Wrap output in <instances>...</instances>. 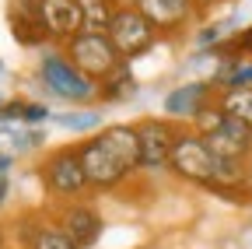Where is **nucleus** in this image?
<instances>
[{"label":"nucleus","mask_w":252,"mask_h":249,"mask_svg":"<svg viewBox=\"0 0 252 249\" xmlns=\"http://www.w3.org/2000/svg\"><path fill=\"white\" fill-rule=\"evenodd\" d=\"M168 172L175 179L189 182V186H200V190H210V193H224V197H242L245 186H252L249 182V165L220 158V154L203 141V134L193 130V127L179 130Z\"/></svg>","instance_id":"obj_1"},{"label":"nucleus","mask_w":252,"mask_h":249,"mask_svg":"<svg viewBox=\"0 0 252 249\" xmlns=\"http://www.w3.org/2000/svg\"><path fill=\"white\" fill-rule=\"evenodd\" d=\"M39 84L49 91L53 99L67 102L74 109H91L94 102H102V84L91 81L84 71H77V64L67 56V49L49 46L39 56Z\"/></svg>","instance_id":"obj_2"},{"label":"nucleus","mask_w":252,"mask_h":249,"mask_svg":"<svg viewBox=\"0 0 252 249\" xmlns=\"http://www.w3.org/2000/svg\"><path fill=\"white\" fill-rule=\"evenodd\" d=\"M39 182H42V190H46L56 204L88 200V197H91V182H88V172H84V165H81L77 144L53 147L49 154H42V162H39Z\"/></svg>","instance_id":"obj_3"},{"label":"nucleus","mask_w":252,"mask_h":249,"mask_svg":"<svg viewBox=\"0 0 252 249\" xmlns=\"http://www.w3.org/2000/svg\"><path fill=\"white\" fill-rule=\"evenodd\" d=\"M193 130L203 134V141L220 154V158H231V162H245L252 158V127L235 116H228L217 102L193 123Z\"/></svg>","instance_id":"obj_4"},{"label":"nucleus","mask_w":252,"mask_h":249,"mask_svg":"<svg viewBox=\"0 0 252 249\" xmlns=\"http://www.w3.org/2000/svg\"><path fill=\"white\" fill-rule=\"evenodd\" d=\"M77 154H81V165H84V172H88L91 193H116L119 186L133 176V169L105 144V137H102L98 130H94V134H84V137L77 141Z\"/></svg>","instance_id":"obj_5"},{"label":"nucleus","mask_w":252,"mask_h":249,"mask_svg":"<svg viewBox=\"0 0 252 249\" xmlns=\"http://www.w3.org/2000/svg\"><path fill=\"white\" fill-rule=\"evenodd\" d=\"M63 49H67V56L77 64V71H84L91 81H105L119 64H126V60L119 56V49L112 46L109 32H77L70 42H63Z\"/></svg>","instance_id":"obj_6"},{"label":"nucleus","mask_w":252,"mask_h":249,"mask_svg":"<svg viewBox=\"0 0 252 249\" xmlns=\"http://www.w3.org/2000/svg\"><path fill=\"white\" fill-rule=\"evenodd\" d=\"M109 39L112 46L119 49V56L126 60V64H133V60L147 56L154 46H158V28L130 4V7H119L116 18H112V28H109Z\"/></svg>","instance_id":"obj_7"},{"label":"nucleus","mask_w":252,"mask_h":249,"mask_svg":"<svg viewBox=\"0 0 252 249\" xmlns=\"http://www.w3.org/2000/svg\"><path fill=\"white\" fill-rule=\"evenodd\" d=\"M179 130L175 119L168 116H147V119H137V134H140V172H165L168 162H172V151H175V141H179Z\"/></svg>","instance_id":"obj_8"},{"label":"nucleus","mask_w":252,"mask_h":249,"mask_svg":"<svg viewBox=\"0 0 252 249\" xmlns=\"http://www.w3.org/2000/svg\"><path fill=\"white\" fill-rule=\"evenodd\" d=\"M25 4L32 7L49 42H70L77 32H84V14L77 0H25Z\"/></svg>","instance_id":"obj_9"},{"label":"nucleus","mask_w":252,"mask_h":249,"mask_svg":"<svg viewBox=\"0 0 252 249\" xmlns=\"http://www.w3.org/2000/svg\"><path fill=\"white\" fill-rule=\"evenodd\" d=\"M53 221L67 232L81 249H94V242L102 239V211L94 207L91 200H67V204H56L53 211Z\"/></svg>","instance_id":"obj_10"},{"label":"nucleus","mask_w":252,"mask_h":249,"mask_svg":"<svg viewBox=\"0 0 252 249\" xmlns=\"http://www.w3.org/2000/svg\"><path fill=\"white\" fill-rule=\"evenodd\" d=\"M214 102H217V88H214V81L207 77V81H186V84L172 88L168 95H165V102H161V109H165L168 119L193 127V123H196Z\"/></svg>","instance_id":"obj_11"},{"label":"nucleus","mask_w":252,"mask_h":249,"mask_svg":"<svg viewBox=\"0 0 252 249\" xmlns=\"http://www.w3.org/2000/svg\"><path fill=\"white\" fill-rule=\"evenodd\" d=\"M133 7L158 28V36H175L196 14L200 0H133Z\"/></svg>","instance_id":"obj_12"},{"label":"nucleus","mask_w":252,"mask_h":249,"mask_svg":"<svg viewBox=\"0 0 252 249\" xmlns=\"http://www.w3.org/2000/svg\"><path fill=\"white\" fill-rule=\"evenodd\" d=\"M25 249H81L53 217H32L25 221Z\"/></svg>","instance_id":"obj_13"},{"label":"nucleus","mask_w":252,"mask_h":249,"mask_svg":"<svg viewBox=\"0 0 252 249\" xmlns=\"http://www.w3.org/2000/svg\"><path fill=\"white\" fill-rule=\"evenodd\" d=\"M98 134L105 137V144L133 172H140V134H137V123H105Z\"/></svg>","instance_id":"obj_14"},{"label":"nucleus","mask_w":252,"mask_h":249,"mask_svg":"<svg viewBox=\"0 0 252 249\" xmlns=\"http://www.w3.org/2000/svg\"><path fill=\"white\" fill-rule=\"evenodd\" d=\"M214 88H252V56H224L214 71Z\"/></svg>","instance_id":"obj_15"},{"label":"nucleus","mask_w":252,"mask_h":249,"mask_svg":"<svg viewBox=\"0 0 252 249\" xmlns=\"http://www.w3.org/2000/svg\"><path fill=\"white\" fill-rule=\"evenodd\" d=\"M11 32H14V39L21 42V46H46L49 39H46V32L39 28V21H35V14H32V7L25 4V0H14V7H11Z\"/></svg>","instance_id":"obj_16"},{"label":"nucleus","mask_w":252,"mask_h":249,"mask_svg":"<svg viewBox=\"0 0 252 249\" xmlns=\"http://www.w3.org/2000/svg\"><path fill=\"white\" fill-rule=\"evenodd\" d=\"M137 95V77L130 71V64H119L105 81H102V102L105 106H119V102H130Z\"/></svg>","instance_id":"obj_17"},{"label":"nucleus","mask_w":252,"mask_h":249,"mask_svg":"<svg viewBox=\"0 0 252 249\" xmlns=\"http://www.w3.org/2000/svg\"><path fill=\"white\" fill-rule=\"evenodd\" d=\"M81 14H84V32H109L112 18H116V4L112 0H77Z\"/></svg>","instance_id":"obj_18"},{"label":"nucleus","mask_w":252,"mask_h":249,"mask_svg":"<svg viewBox=\"0 0 252 249\" xmlns=\"http://www.w3.org/2000/svg\"><path fill=\"white\" fill-rule=\"evenodd\" d=\"M217 106L228 116L242 119L252 127V88H220L217 91Z\"/></svg>","instance_id":"obj_19"},{"label":"nucleus","mask_w":252,"mask_h":249,"mask_svg":"<svg viewBox=\"0 0 252 249\" xmlns=\"http://www.w3.org/2000/svg\"><path fill=\"white\" fill-rule=\"evenodd\" d=\"M56 123H60V127H67V130H102L105 127V123L98 119V112H94V109H88V112H63V116H56Z\"/></svg>","instance_id":"obj_20"},{"label":"nucleus","mask_w":252,"mask_h":249,"mask_svg":"<svg viewBox=\"0 0 252 249\" xmlns=\"http://www.w3.org/2000/svg\"><path fill=\"white\" fill-rule=\"evenodd\" d=\"M11 165H14V154L0 151V207H4V200L11 193Z\"/></svg>","instance_id":"obj_21"},{"label":"nucleus","mask_w":252,"mask_h":249,"mask_svg":"<svg viewBox=\"0 0 252 249\" xmlns=\"http://www.w3.org/2000/svg\"><path fill=\"white\" fill-rule=\"evenodd\" d=\"M0 249H7V232H4V225H0Z\"/></svg>","instance_id":"obj_22"},{"label":"nucleus","mask_w":252,"mask_h":249,"mask_svg":"<svg viewBox=\"0 0 252 249\" xmlns=\"http://www.w3.org/2000/svg\"><path fill=\"white\" fill-rule=\"evenodd\" d=\"M112 4H116V7H130V4H133V0H112Z\"/></svg>","instance_id":"obj_23"},{"label":"nucleus","mask_w":252,"mask_h":249,"mask_svg":"<svg viewBox=\"0 0 252 249\" xmlns=\"http://www.w3.org/2000/svg\"><path fill=\"white\" fill-rule=\"evenodd\" d=\"M4 102H7V99H4V95H0V112H4Z\"/></svg>","instance_id":"obj_24"},{"label":"nucleus","mask_w":252,"mask_h":249,"mask_svg":"<svg viewBox=\"0 0 252 249\" xmlns=\"http://www.w3.org/2000/svg\"><path fill=\"white\" fill-rule=\"evenodd\" d=\"M200 4H207V0H200Z\"/></svg>","instance_id":"obj_25"}]
</instances>
